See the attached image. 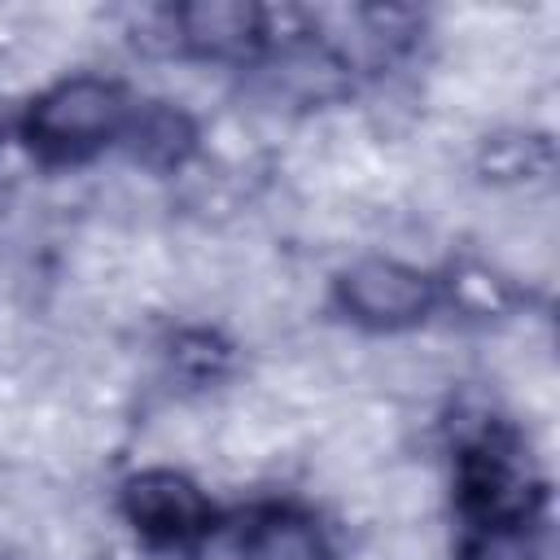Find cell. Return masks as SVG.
<instances>
[{
  "instance_id": "cell-1",
  "label": "cell",
  "mask_w": 560,
  "mask_h": 560,
  "mask_svg": "<svg viewBox=\"0 0 560 560\" xmlns=\"http://www.w3.org/2000/svg\"><path fill=\"white\" fill-rule=\"evenodd\" d=\"M131 118L127 92L101 74H70L39 92L26 114V144L44 162H83L122 136Z\"/></svg>"
},
{
  "instance_id": "cell-2",
  "label": "cell",
  "mask_w": 560,
  "mask_h": 560,
  "mask_svg": "<svg viewBox=\"0 0 560 560\" xmlns=\"http://www.w3.org/2000/svg\"><path fill=\"white\" fill-rule=\"evenodd\" d=\"M459 503L477 529H525L542 503V486L521 446L486 429L459 455Z\"/></svg>"
},
{
  "instance_id": "cell-3",
  "label": "cell",
  "mask_w": 560,
  "mask_h": 560,
  "mask_svg": "<svg viewBox=\"0 0 560 560\" xmlns=\"http://www.w3.org/2000/svg\"><path fill=\"white\" fill-rule=\"evenodd\" d=\"M337 302L341 311L376 332H398L420 324L433 302H438V284L398 258H359L341 271L337 280Z\"/></svg>"
},
{
  "instance_id": "cell-4",
  "label": "cell",
  "mask_w": 560,
  "mask_h": 560,
  "mask_svg": "<svg viewBox=\"0 0 560 560\" xmlns=\"http://www.w3.org/2000/svg\"><path fill=\"white\" fill-rule=\"evenodd\" d=\"M122 516L158 547H188L210 529V499L175 468H144L122 486Z\"/></svg>"
},
{
  "instance_id": "cell-5",
  "label": "cell",
  "mask_w": 560,
  "mask_h": 560,
  "mask_svg": "<svg viewBox=\"0 0 560 560\" xmlns=\"http://www.w3.org/2000/svg\"><path fill=\"white\" fill-rule=\"evenodd\" d=\"M267 13L249 0H192L175 9V39L197 57H236L262 39Z\"/></svg>"
},
{
  "instance_id": "cell-6",
  "label": "cell",
  "mask_w": 560,
  "mask_h": 560,
  "mask_svg": "<svg viewBox=\"0 0 560 560\" xmlns=\"http://www.w3.org/2000/svg\"><path fill=\"white\" fill-rule=\"evenodd\" d=\"M122 136L131 140V158L140 166H149V171L179 166L192 153V140H197L192 118L184 109H175V105H149V109L131 114Z\"/></svg>"
},
{
  "instance_id": "cell-7",
  "label": "cell",
  "mask_w": 560,
  "mask_h": 560,
  "mask_svg": "<svg viewBox=\"0 0 560 560\" xmlns=\"http://www.w3.org/2000/svg\"><path fill=\"white\" fill-rule=\"evenodd\" d=\"M249 560H328L324 534L302 512H262L245 534Z\"/></svg>"
},
{
  "instance_id": "cell-8",
  "label": "cell",
  "mask_w": 560,
  "mask_h": 560,
  "mask_svg": "<svg viewBox=\"0 0 560 560\" xmlns=\"http://www.w3.org/2000/svg\"><path fill=\"white\" fill-rule=\"evenodd\" d=\"M464 560H534V547L525 542V529H481Z\"/></svg>"
}]
</instances>
